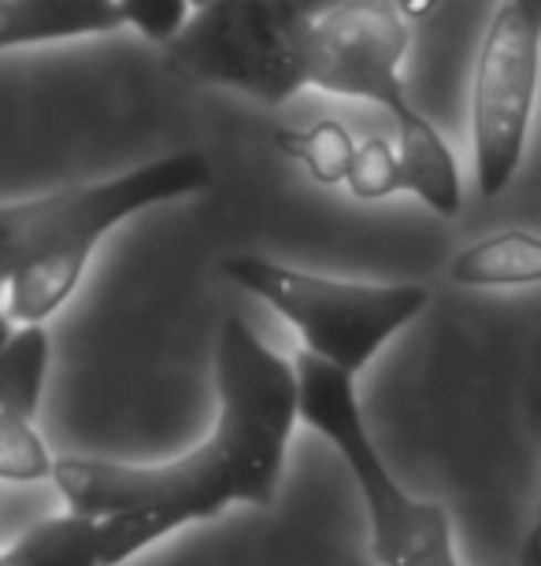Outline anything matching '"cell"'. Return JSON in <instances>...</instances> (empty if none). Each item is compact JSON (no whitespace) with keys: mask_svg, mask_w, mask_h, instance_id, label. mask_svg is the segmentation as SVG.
Listing matches in <instances>:
<instances>
[{"mask_svg":"<svg viewBox=\"0 0 541 566\" xmlns=\"http://www.w3.org/2000/svg\"><path fill=\"white\" fill-rule=\"evenodd\" d=\"M219 422L197 452L167 467L112 459H52V482L74 515L97 518L101 563L119 566L171 530L216 518L230 504L271 507L296 426L293 363L268 348L241 315L216 348Z\"/></svg>","mask_w":541,"mask_h":566,"instance_id":"6da1fadb","label":"cell"},{"mask_svg":"<svg viewBox=\"0 0 541 566\" xmlns=\"http://www.w3.org/2000/svg\"><path fill=\"white\" fill-rule=\"evenodd\" d=\"M408 19L394 0H342L312 15L304 41V85L348 101H367L394 115L400 193L419 197L441 219L464 208L460 167L434 123L405 85Z\"/></svg>","mask_w":541,"mask_h":566,"instance_id":"7a4b0ae2","label":"cell"},{"mask_svg":"<svg viewBox=\"0 0 541 566\" xmlns=\"http://www.w3.org/2000/svg\"><path fill=\"white\" fill-rule=\"evenodd\" d=\"M208 186L211 164L205 156L171 153L126 175L34 197V227H30L27 249L12 274L4 277L8 318H19L23 326H41L79 290L93 249L112 227L156 205L205 193Z\"/></svg>","mask_w":541,"mask_h":566,"instance_id":"3957f363","label":"cell"},{"mask_svg":"<svg viewBox=\"0 0 541 566\" xmlns=\"http://www.w3.org/2000/svg\"><path fill=\"white\" fill-rule=\"evenodd\" d=\"M290 363L296 374V419L326 437L356 478L371 515V555L382 566H460L445 507L412 500L371 444L353 378L304 352Z\"/></svg>","mask_w":541,"mask_h":566,"instance_id":"277c9868","label":"cell"},{"mask_svg":"<svg viewBox=\"0 0 541 566\" xmlns=\"http://www.w3.org/2000/svg\"><path fill=\"white\" fill-rule=\"evenodd\" d=\"M222 277L274 307L296 334L304 337V356L356 378L389 337L400 334L430 293L423 285H364L334 282L323 274H308L296 266L238 252L219 263Z\"/></svg>","mask_w":541,"mask_h":566,"instance_id":"5b68a950","label":"cell"},{"mask_svg":"<svg viewBox=\"0 0 541 566\" xmlns=\"http://www.w3.org/2000/svg\"><path fill=\"white\" fill-rule=\"evenodd\" d=\"M315 0H205L167 41L175 71L285 104L304 90V41Z\"/></svg>","mask_w":541,"mask_h":566,"instance_id":"8992f818","label":"cell"},{"mask_svg":"<svg viewBox=\"0 0 541 566\" xmlns=\"http://www.w3.org/2000/svg\"><path fill=\"white\" fill-rule=\"evenodd\" d=\"M541 8L501 0L482 38L471 82V153L482 200L501 197L523 164L538 97Z\"/></svg>","mask_w":541,"mask_h":566,"instance_id":"52a82bcc","label":"cell"},{"mask_svg":"<svg viewBox=\"0 0 541 566\" xmlns=\"http://www.w3.org/2000/svg\"><path fill=\"white\" fill-rule=\"evenodd\" d=\"M119 30L112 0H0V49L97 38Z\"/></svg>","mask_w":541,"mask_h":566,"instance_id":"ba28073f","label":"cell"},{"mask_svg":"<svg viewBox=\"0 0 541 566\" xmlns=\"http://www.w3.org/2000/svg\"><path fill=\"white\" fill-rule=\"evenodd\" d=\"M449 277L460 285H471V290H486V285H538L541 241L527 230L493 233V238L456 255Z\"/></svg>","mask_w":541,"mask_h":566,"instance_id":"9c48e42d","label":"cell"},{"mask_svg":"<svg viewBox=\"0 0 541 566\" xmlns=\"http://www.w3.org/2000/svg\"><path fill=\"white\" fill-rule=\"evenodd\" d=\"M4 566H104L101 526L86 515H56L30 526L12 548L0 555Z\"/></svg>","mask_w":541,"mask_h":566,"instance_id":"30bf717a","label":"cell"},{"mask_svg":"<svg viewBox=\"0 0 541 566\" xmlns=\"http://www.w3.org/2000/svg\"><path fill=\"white\" fill-rule=\"evenodd\" d=\"M49 370V334L45 326L12 329L0 348V411L15 419H34Z\"/></svg>","mask_w":541,"mask_h":566,"instance_id":"8fae6325","label":"cell"},{"mask_svg":"<svg viewBox=\"0 0 541 566\" xmlns=\"http://www.w3.org/2000/svg\"><path fill=\"white\" fill-rule=\"evenodd\" d=\"M274 145H279L285 156H293L296 164H304L308 175L315 181H323V186L345 181L348 167H353V153H356V137L334 119H320V123L304 126V130H279L274 134Z\"/></svg>","mask_w":541,"mask_h":566,"instance_id":"7c38bea8","label":"cell"},{"mask_svg":"<svg viewBox=\"0 0 541 566\" xmlns=\"http://www.w3.org/2000/svg\"><path fill=\"white\" fill-rule=\"evenodd\" d=\"M52 455L27 419L0 411V482H45Z\"/></svg>","mask_w":541,"mask_h":566,"instance_id":"4fadbf2b","label":"cell"},{"mask_svg":"<svg viewBox=\"0 0 541 566\" xmlns=\"http://www.w3.org/2000/svg\"><path fill=\"white\" fill-rule=\"evenodd\" d=\"M345 186H348V193H353L356 200H386V197L400 193L394 142H386V137H367V142H356L353 167H348Z\"/></svg>","mask_w":541,"mask_h":566,"instance_id":"5bb4252c","label":"cell"},{"mask_svg":"<svg viewBox=\"0 0 541 566\" xmlns=\"http://www.w3.org/2000/svg\"><path fill=\"white\" fill-rule=\"evenodd\" d=\"M119 27L137 30L153 45H167L186 27L194 0H112Z\"/></svg>","mask_w":541,"mask_h":566,"instance_id":"9a60e30c","label":"cell"},{"mask_svg":"<svg viewBox=\"0 0 541 566\" xmlns=\"http://www.w3.org/2000/svg\"><path fill=\"white\" fill-rule=\"evenodd\" d=\"M519 566H541V526H530L527 541H523V555H519Z\"/></svg>","mask_w":541,"mask_h":566,"instance_id":"2e32d148","label":"cell"},{"mask_svg":"<svg viewBox=\"0 0 541 566\" xmlns=\"http://www.w3.org/2000/svg\"><path fill=\"white\" fill-rule=\"evenodd\" d=\"M8 337H12V318H8V312L0 307V348L8 345Z\"/></svg>","mask_w":541,"mask_h":566,"instance_id":"e0dca14e","label":"cell"},{"mask_svg":"<svg viewBox=\"0 0 541 566\" xmlns=\"http://www.w3.org/2000/svg\"><path fill=\"white\" fill-rule=\"evenodd\" d=\"M523 4H541V0H523Z\"/></svg>","mask_w":541,"mask_h":566,"instance_id":"ac0fdd59","label":"cell"},{"mask_svg":"<svg viewBox=\"0 0 541 566\" xmlns=\"http://www.w3.org/2000/svg\"><path fill=\"white\" fill-rule=\"evenodd\" d=\"M0 566H4V563H0Z\"/></svg>","mask_w":541,"mask_h":566,"instance_id":"d6986e66","label":"cell"}]
</instances>
